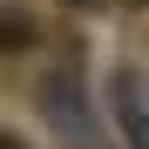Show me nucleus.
<instances>
[{"label": "nucleus", "mask_w": 149, "mask_h": 149, "mask_svg": "<svg viewBox=\"0 0 149 149\" xmlns=\"http://www.w3.org/2000/svg\"><path fill=\"white\" fill-rule=\"evenodd\" d=\"M27 41V20H0V54H7V47H20Z\"/></svg>", "instance_id": "f03ea898"}, {"label": "nucleus", "mask_w": 149, "mask_h": 149, "mask_svg": "<svg viewBox=\"0 0 149 149\" xmlns=\"http://www.w3.org/2000/svg\"><path fill=\"white\" fill-rule=\"evenodd\" d=\"M109 102H115V129H122V142H129V149H149V74H142V68H115Z\"/></svg>", "instance_id": "f257e3e1"}, {"label": "nucleus", "mask_w": 149, "mask_h": 149, "mask_svg": "<svg viewBox=\"0 0 149 149\" xmlns=\"http://www.w3.org/2000/svg\"><path fill=\"white\" fill-rule=\"evenodd\" d=\"M0 149H27V142H20V136H7V129H0Z\"/></svg>", "instance_id": "7ed1b4c3"}]
</instances>
